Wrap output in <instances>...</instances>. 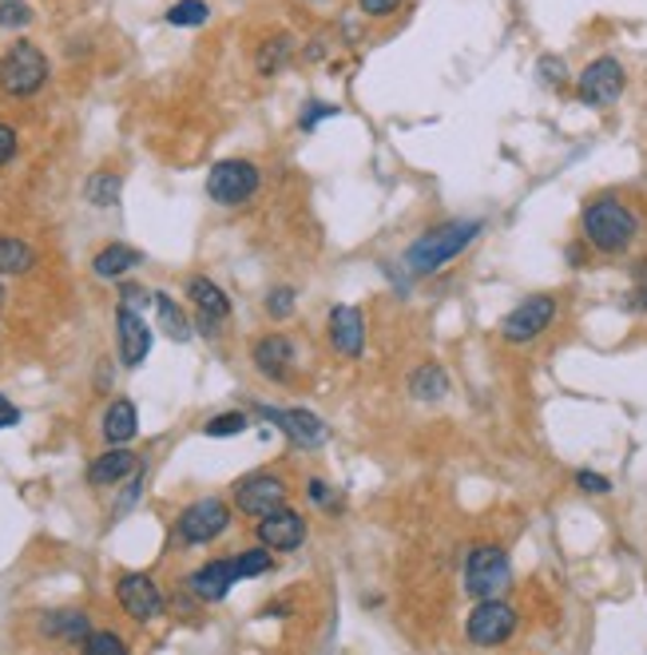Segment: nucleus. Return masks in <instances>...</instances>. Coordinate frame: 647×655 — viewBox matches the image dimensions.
I'll return each mask as SVG.
<instances>
[{
	"label": "nucleus",
	"instance_id": "nucleus-39",
	"mask_svg": "<svg viewBox=\"0 0 647 655\" xmlns=\"http://www.w3.org/2000/svg\"><path fill=\"white\" fill-rule=\"evenodd\" d=\"M397 4H402V0H362V12L366 16H390Z\"/></svg>",
	"mask_w": 647,
	"mask_h": 655
},
{
	"label": "nucleus",
	"instance_id": "nucleus-3",
	"mask_svg": "<svg viewBox=\"0 0 647 655\" xmlns=\"http://www.w3.org/2000/svg\"><path fill=\"white\" fill-rule=\"evenodd\" d=\"M508 584H513V564H508L505 548H472L469 560H465V592L477 600H501Z\"/></svg>",
	"mask_w": 647,
	"mask_h": 655
},
{
	"label": "nucleus",
	"instance_id": "nucleus-33",
	"mask_svg": "<svg viewBox=\"0 0 647 655\" xmlns=\"http://www.w3.org/2000/svg\"><path fill=\"white\" fill-rule=\"evenodd\" d=\"M33 21V9L21 4V0H4L0 4V28H24V24Z\"/></svg>",
	"mask_w": 647,
	"mask_h": 655
},
{
	"label": "nucleus",
	"instance_id": "nucleus-25",
	"mask_svg": "<svg viewBox=\"0 0 647 655\" xmlns=\"http://www.w3.org/2000/svg\"><path fill=\"white\" fill-rule=\"evenodd\" d=\"M155 310H159V326H164L167 338L176 342H187L191 338V322H187V314L179 310V302L171 295H152Z\"/></svg>",
	"mask_w": 647,
	"mask_h": 655
},
{
	"label": "nucleus",
	"instance_id": "nucleus-26",
	"mask_svg": "<svg viewBox=\"0 0 647 655\" xmlns=\"http://www.w3.org/2000/svg\"><path fill=\"white\" fill-rule=\"evenodd\" d=\"M84 195H88L92 207H116L120 203V175L111 171H96L84 187Z\"/></svg>",
	"mask_w": 647,
	"mask_h": 655
},
{
	"label": "nucleus",
	"instance_id": "nucleus-29",
	"mask_svg": "<svg viewBox=\"0 0 647 655\" xmlns=\"http://www.w3.org/2000/svg\"><path fill=\"white\" fill-rule=\"evenodd\" d=\"M84 655H128V644L116 632H92L84 640Z\"/></svg>",
	"mask_w": 647,
	"mask_h": 655
},
{
	"label": "nucleus",
	"instance_id": "nucleus-6",
	"mask_svg": "<svg viewBox=\"0 0 647 655\" xmlns=\"http://www.w3.org/2000/svg\"><path fill=\"white\" fill-rule=\"evenodd\" d=\"M227 524H231V509L219 497H203L179 513V536L187 545H211L215 536L227 533Z\"/></svg>",
	"mask_w": 647,
	"mask_h": 655
},
{
	"label": "nucleus",
	"instance_id": "nucleus-5",
	"mask_svg": "<svg viewBox=\"0 0 647 655\" xmlns=\"http://www.w3.org/2000/svg\"><path fill=\"white\" fill-rule=\"evenodd\" d=\"M259 191V167L251 159H223L207 175V195L219 207H239Z\"/></svg>",
	"mask_w": 647,
	"mask_h": 655
},
{
	"label": "nucleus",
	"instance_id": "nucleus-15",
	"mask_svg": "<svg viewBox=\"0 0 647 655\" xmlns=\"http://www.w3.org/2000/svg\"><path fill=\"white\" fill-rule=\"evenodd\" d=\"M116 334H120V361L135 370V366L147 358V349H152V330H147V322L140 318V310L120 306V310H116Z\"/></svg>",
	"mask_w": 647,
	"mask_h": 655
},
{
	"label": "nucleus",
	"instance_id": "nucleus-9",
	"mask_svg": "<svg viewBox=\"0 0 647 655\" xmlns=\"http://www.w3.org/2000/svg\"><path fill=\"white\" fill-rule=\"evenodd\" d=\"M465 632L477 647H496L505 644L508 635L516 632V611L508 608L505 600H481L477 608L469 611V623Z\"/></svg>",
	"mask_w": 647,
	"mask_h": 655
},
{
	"label": "nucleus",
	"instance_id": "nucleus-24",
	"mask_svg": "<svg viewBox=\"0 0 647 655\" xmlns=\"http://www.w3.org/2000/svg\"><path fill=\"white\" fill-rule=\"evenodd\" d=\"M36 266V251L28 242L0 235V274H28Z\"/></svg>",
	"mask_w": 647,
	"mask_h": 655
},
{
	"label": "nucleus",
	"instance_id": "nucleus-41",
	"mask_svg": "<svg viewBox=\"0 0 647 655\" xmlns=\"http://www.w3.org/2000/svg\"><path fill=\"white\" fill-rule=\"evenodd\" d=\"M128 310H140V306H147V290L143 286H123V302Z\"/></svg>",
	"mask_w": 647,
	"mask_h": 655
},
{
	"label": "nucleus",
	"instance_id": "nucleus-30",
	"mask_svg": "<svg viewBox=\"0 0 647 655\" xmlns=\"http://www.w3.org/2000/svg\"><path fill=\"white\" fill-rule=\"evenodd\" d=\"M271 564H275V560H271V552H266V548H247V552L235 560V568H239V580L242 576H263V572H271Z\"/></svg>",
	"mask_w": 647,
	"mask_h": 655
},
{
	"label": "nucleus",
	"instance_id": "nucleus-12",
	"mask_svg": "<svg viewBox=\"0 0 647 655\" xmlns=\"http://www.w3.org/2000/svg\"><path fill=\"white\" fill-rule=\"evenodd\" d=\"M116 592H120V604L132 620H155V616H164V596H159V588L152 584V576L128 572Z\"/></svg>",
	"mask_w": 647,
	"mask_h": 655
},
{
	"label": "nucleus",
	"instance_id": "nucleus-20",
	"mask_svg": "<svg viewBox=\"0 0 647 655\" xmlns=\"http://www.w3.org/2000/svg\"><path fill=\"white\" fill-rule=\"evenodd\" d=\"M140 429V417H135V405L128 397L108 405V414H104V437H108L111 445H128Z\"/></svg>",
	"mask_w": 647,
	"mask_h": 655
},
{
	"label": "nucleus",
	"instance_id": "nucleus-28",
	"mask_svg": "<svg viewBox=\"0 0 647 655\" xmlns=\"http://www.w3.org/2000/svg\"><path fill=\"white\" fill-rule=\"evenodd\" d=\"M286 56H290V36H275V40H266L263 52H259V72H263V76H275L278 68L286 64Z\"/></svg>",
	"mask_w": 647,
	"mask_h": 655
},
{
	"label": "nucleus",
	"instance_id": "nucleus-42",
	"mask_svg": "<svg viewBox=\"0 0 647 655\" xmlns=\"http://www.w3.org/2000/svg\"><path fill=\"white\" fill-rule=\"evenodd\" d=\"M310 497H314L319 504H326V501H330V497H326V485H322V480H310Z\"/></svg>",
	"mask_w": 647,
	"mask_h": 655
},
{
	"label": "nucleus",
	"instance_id": "nucleus-32",
	"mask_svg": "<svg viewBox=\"0 0 647 655\" xmlns=\"http://www.w3.org/2000/svg\"><path fill=\"white\" fill-rule=\"evenodd\" d=\"M266 314L278 318V322L295 314V290H290V286H275V290L266 295Z\"/></svg>",
	"mask_w": 647,
	"mask_h": 655
},
{
	"label": "nucleus",
	"instance_id": "nucleus-17",
	"mask_svg": "<svg viewBox=\"0 0 647 655\" xmlns=\"http://www.w3.org/2000/svg\"><path fill=\"white\" fill-rule=\"evenodd\" d=\"M290 361H295V346H290L286 334H266L263 342H254V366L271 382H283L290 373Z\"/></svg>",
	"mask_w": 647,
	"mask_h": 655
},
{
	"label": "nucleus",
	"instance_id": "nucleus-10",
	"mask_svg": "<svg viewBox=\"0 0 647 655\" xmlns=\"http://www.w3.org/2000/svg\"><path fill=\"white\" fill-rule=\"evenodd\" d=\"M235 504L251 516L275 513V509H283L286 504V485L278 477H271V473H254V477L239 480V489H235Z\"/></svg>",
	"mask_w": 647,
	"mask_h": 655
},
{
	"label": "nucleus",
	"instance_id": "nucleus-19",
	"mask_svg": "<svg viewBox=\"0 0 647 655\" xmlns=\"http://www.w3.org/2000/svg\"><path fill=\"white\" fill-rule=\"evenodd\" d=\"M135 473H140V461H135V453H128V449H111V453H104V457L92 461L88 480H92V485H116V480L135 477Z\"/></svg>",
	"mask_w": 647,
	"mask_h": 655
},
{
	"label": "nucleus",
	"instance_id": "nucleus-43",
	"mask_svg": "<svg viewBox=\"0 0 647 655\" xmlns=\"http://www.w3.org/2000/svg\"><path fill=\"white\" fill-rule=\"evenodd\" d=\"M0 306H4V286H0Z\"/></svg>",
	"mask_w": 647,
	"mask_h": 655
},
{
	"label": "nucleus",
	"instance_id": "nucleus-23",
	"mask_svg": "<svg viewBox=\"0 0 647 655\" xmlns=\"http://www.w3.org/2000/svg\"><path fill=\"white\" fill-rule=\"evenodd\" d=\"M45 632L56 635V640H68V644H84L92 635V628L84 611H56V616L45 620Z\"/></svg>",
	"mask_w": 647,
	"mask_h": 655
},
{
	"label": "nucleus",
	"instance_id": "nucleus-7",
	"mask_svg": "<svg viewBox=\"0 0 647 655\" xmlns=\"http://www.w3.org/2000/svg\"><path fill=\"white\" fill-rule=\"evenodd\" d=\"M552 318H556V298L532 295L516 306V310H508V318L501 322V338L516 342V346H520V342H532L552 326Z\"/></svg>",
	"mask_w": 647,
	"mask_h": 655
},
{
	"label": "nucleus",
	"instance_id": "nucleus-11",
	"mask_svg": "<svg viewBox=\"0 0 647 655\" xmlns=\"http://www.w3.org/2000/svg\"><path fill=\"white\" fill-rule=\"evenodd\" d=\"M259 414H263L266 421H275V426L283 429L298 449H319L322 441H326V426H322V417H314L310 409H271V405H263Z\"/></svg>",
	"mask_w": 647,
	"mask_h": 655
},
{
	"label": "nucleus",
	"instance_id": "nucleus-18",
	"mask_svg": "<svg viewBox=\"0 0 647 655\" xmlns=\"http://www.w3.org/2000/svg\"><path fill=\"white\" fill-rule=\"evenodd\" d=\"M187 298H191V302L199 306V314L211 318V322H223V318L231 314V298L223 295L211 278H203V274H195V278L187 283Z\"/></svg>",
	"mask_w": 647,
	"mask_h": 655
},
{
	"label": "nucleus",
	"instance_id": "nucleus-44",
	"mask_svg": "<svg viewBox=\"0 0 647 655\" xmlns=\"http://www.w3.org/2000/svg\"><path fill=\"white\" fill-rule=\"evenodd\" d=\"M0 4H4V0H0Z\"/></svg>",
	"mask_w": 647,
	"mask_h": 655
},
{
	"label": "nucleus",
	"instance_id": "nucleus-4",
	"mask_svg": "<svg viewBox=\"0 0 647 655\" xmlns=\"http://www.w3.org/2000/svg\"><path fill=\"white\" fill-rule=\"evenodd\" d=\"M48 80V56L36 48V44L21 40L12 44L9 52L0 56V87L9 96H36Z\"/></svg>",
	"mask_w": 647,
	"mask_h": 655
},
{
	"label": "nucleus",
	"instance_id": "nucleus-37",
	"mask_svg": "<svg viewBox=\"0 0 647 655\" xmlns=\"http://www.w3.org/2000/svg\"><path fill=\"white\" fill-rule=\"evenodd\" d=\"M12 155H16V131L9 123H0V167L9 164Z\"/></svg>",
	"mask_w": 647,
	"mask_h": 655
},
{
	"label": "nucleus",
	"instance_id": "nucleus-14",
	"mask_svg": "<svg viewBox=\"0 0 647 655\" xmlns=\"http://www.w3.org/2000/svg\"><path fill=\"white\" fill-rule=\"evenodd\" d=\"M259 540L266 548H275V552H290V548H298L307 540V521L298 513H290V509H275V513H266L259 521Z\"/></svg>",
	"mask_w": 647,
	"mask_h": 655
},
{
	"label": "nucleus",
	"instance_id": "nucleus-1",
	"mask_svg": "<svg viewBox=\"0 0 647 655\" xmlns=\"http://www.w3.org/2000/svg\"><path fill=\"white\" fill-rule=\"evenodd\" d=\"M477 235H481V223H477V218H453V223H445V227L421 235L406 254L409 274L441 271V266H445L450 259H457V254H462Z\"/></svg>",
	"mask_w": 647,
	"mask_h": 655
},
{
	"label": "nucleus",
	"instance_id": "nucleus-40",
	"mask_svg": "<svg viewBox=\"0 0 647 655\" xmlns=\"http://www.w3.org/2000/svg\"><path fill=\"white\" fill-rule=\"evenodd\" d=\"M16 421H21V409H16V405H12L9 397H4V393H0V429L16 426Z\"/></svg>",
	"mask_w": 647,
	"mask_h": 655
},
{
	"label": "nucleus",
	"instance_id": "nucleus-8",
	"mask_svg": "<svg viewBox=\"0 0 647 655\" xmlns=\"http://www.w3.org/2000/svg\"><path fill=\"white\" fill-rule=\"evenodd\" d=\"M620 92H624V68H620V60H612V56L592 60V64L580 72V84H576V96H580L588 108H608V104L620 99Z\"/></svg>",
	"mask_w": 647,
	"mask_h": 655
},
{
	"label": "nucleus",
	"instance_id": "nucleus-36",
	"mask_svg": "<svg viewBox=\"0 0 647 655\" xmlns=\"http://www.w3.org/2000/svg\"><path fill=\"white\" fill-rule=\"evenodd\" d=\"M632 302H636L639 310H647V259L636 266V286H632Z\"/></svg>",
	"mask_w": 647,
	"mask_h": 655
},
{
	"label": "nucleus",
	"instance_id": "nucleus-38",
	"mask_svg": "<svg viewBox=\"0 0 647 655\" xmlns=\"http://www.w3.org/2000/svg\"><path fill=\"white\" fill-rule=\"evenodd\" d=\"M540 72H544V84H552V87L564 84V60H552L549 56V60H540Z\"/></svg>",
	"mask_w": 647,
	"mask_h": 655
},
{
	"label": "nucleus",
	"instance_id": "nucleus-16",
	"mask_svg": "<svg viewBox=\"0 0 647 655\" xmlns=\"http://www.w3.org/2000/svg\"><path fill=\"white\" fill-rule=\"evenodd\" d=\"M235 580H239V568H235V560H211V564H203L195 572V576L187 580L191 584V592H195L199 600H223L227 592L235 588Z\"/></svg>",
	"mask_w": 647,
	"mask_h": 655
},
{
	"label": "nucleus",
	"instance_id": "nucleus-13",
	"mask_svg": "<svg viewBox=\"0 0 647 655\" xmlns=\"http://www.w3.org/2000/svg\"><path fill=\"white\" fill-rule=\"evenodd\" d=\"M330 346L346 358H362L366 349V322L358 306H334L330 310Z\"/></svg>",
	"mask_w": 647,
	"mask_h": 655
},
{
	"label": "nucleus",
	"instance_id": "nucleus-34",
	"mask_svg": "<svg viewBox=\"0 0 647 655\" xmlns=\"http://www.w3.org/2000/svg\"><path fill=\"white\" fill-rule=\"evenodd\" d=\"M576 485H580L584 492H596V497H603V492H612V480L600 477V473H592V469H580V473H576Z\"/></svg>",
	"mask_w": 647,
	"mask_h": 655
},
{
	"label": "nucleus",
	"instance_id": "nucleus-2",
	"mask_svg": "<svg viewBox=\"0 0 647 655\" xmlns=\"http://www.w3.org/2000/svg\"><path fill=\"white\" fill-rule=\"evenodd\" d=\"M580 223H584V239L603 254L627 251L639 230L636 215H632L624 203H615V199H596V203H588Z\"/></svg>",
	"mask_w": 647,
	"mask_h": 655
},
{
	"label": "nucleus",
	"instance_id": "nucleus-35",
	"mask_svg": "<svg viewBox=\"0 0 647 655\" xmlns=\"http://www.w3.org/2000/svg\"><path fill=\"white\" fill-rule=\"evenodd\" d=\"M330 116H338V108H334V104H322V99H314V104L302 111V120H298V123H302V131H310L319 120H330Z\"/></svg>",
	"mask_w": 647,
	"mask_h": 655
},
{
	"label": "nucleus",
	"instance_id": "nucleus-27",
	"mask_svg": "<svg viewBox=\"0 0 647 655\" xmlns=\"http://www.w3.org/2000/svg\"><path fill=\"white\" fill-rule=\"evenodd\" d=\"M211 9L203 0H179L167 9V24H176V28H199V24H207Z\"/></svg>",
	"mask_w": 647,
	"mask_h": 655
},
{
	"label": "nucleus",
	"instance_id": "nucleus-21",
	"mask_svg": "<svg viewBox=\"0 0 647 655\" xmlns=\"http://www.w3.org/2000/svg\"><path fill=\"white\" fill-rule=\"evenodd\" d=\"M143 254L135 251V247H123V242H111V247H104V251L92 259V271L99 274V278H123V274L132 271V266H140Z\"/></svg>",
	"mask_w": 647,
	"mask_h": 655
},
{
	"label": "nucleus",
	"instance_id": "nucleus-31",
	"mask_svg": "<svg viewBox=\"0 0 647 655\" xmlns=\"http://www.w3.org/2000/svg\"><path fill=\"white\" fill-rule=\"evenodd\" d=\"M247 426H251V421H247V414H239V409H235V414L211 417V421H207V437H239Z\"/></svg>",
	"mask_w": 647,
	"mask_h": 655
},
{
	"label": "nucleus",
	"instance_id": "nucleus-22",
	"mask_svg": "<svg viewBox=\"0 0 647 655\" xmlns=\"http://www.w3.org/2000/svg\"><path fill=\"white\" fill-rule=\"evenodd\" d=\"M409 393H414L417 402H441V397L450 393V373L441 370L438 361H426V366L409 378Z\"/></svg>",
	"mask_w": 647,
	"mask_h": 655
}]
</instances>
